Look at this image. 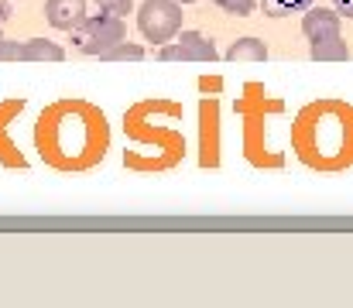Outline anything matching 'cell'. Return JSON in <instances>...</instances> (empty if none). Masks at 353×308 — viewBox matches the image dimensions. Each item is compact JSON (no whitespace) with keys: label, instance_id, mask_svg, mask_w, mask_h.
<instances>
[{"label":"cell","instance_id":"cell-1","mask_svg":"<svg viewBox=\"0 0 353 308\" xmlns=\"http://www.w3.org/2000/svg\"><path fill=\"white\" fill-rule=\"evenodd\" d=\"M137 28L154 45L172 41L182 31V3L179 0H144L137 7Z\"/></svg>","mask_w":353,"mask_h":308},{"label":"cell","instance_id":"cell-2","mask_svg":"<svg viewBox=\"0 0 353 308\" xmlns=\"http://www.w3.org/2000/svg\"><path fill=\"white\" fill-rule=\"evenodd\" d=\"M79 31V52L83 55H103L107 48H114L117 41H123L127 38V24H123V17H117V14H86V21L76 28Z\"/></svg>","mask_w":353,"mask_h":308},{"label":"cell","instance_id":"cell-3","mask_svg":"<svg viewBox=\"0 0 353 308\" xmlns=\"http://www.w3.org/2000/svg\"><path fill=\"white\" fill-rule=\"evenodd\" d=\"M161 62H216V45L199 31H179L158 52Z\"/></svg>","mask_w":353,"mask_h":308},{"label":"cell","instance_id":"cell-4","mask_svg":"<svg viewBox=\"0 0 353 308\" xmlns=\"http://www.w3.org/2000/svg\"><path fill=\"white\" fill-rule=\"evenodd\" d=\"M86 14V0H45V21L59 31H76Z\"/></svg>","mask_w":353,"mask_h":308},{"label":"cell","instance_id":"cell-5","mask_svg":"<svg viewBox=\"0 0 353 308\" xmlns=\"http://www.w3.org/2000/svg\"><path fill=\"white\" fill-rule=\"evenodd\" d=\"M340 14L333 7H309L302 17V31L309 41H323V38H336L340 34Z\"/></svg>","mask_w":353,"mask_h":308},{"label":"cell","instance_id":"cell-6","mask_svg":"<svg viewBox=\"0 0 353 308\" xmlns=\"http://www.w3.org/2000/svg\"><path fill=\"white\" fill-rule=\"evenodd\" d=\"M65 52L62 45L48 41V38H28L21 41V62H62Z\"/></svg>","mask_w":353,"mask_h":308},{"label":"cell","instance_id":"cell-7","mask_svg":"<svg viewBox=\"0 0 353 308\" xmlns=\"http://www.w3.org/2000/svg\"><path fill=\"white\" fill-rule=\"evenodd\" d=\"M309 55H312V62H347V59H350V48H347V41L336 34V38L312 41Z\"/></svg>","mask_w":353,"mask_h":308},{"label":"cell","instance_id":"cell-8","mask_svg":"<svg viewBox=\"0 0 353 308\" xmlns=\"http://www.w3.org/2000/svg\"><path fill=\"white\" fill-rule=\"evenodd\" d=\"M230 62H264L268 59V45L261 38H236L227 52Z\"/></svg>","mask_w":353,"mask_h":308},{"label":"cell","instance_id":"cell-9","mask_svg":"<svg viewBox=\"0 0 353 308\" xmlns=\"http://www.w3.org/2000/svg\"><path fill=\"white\" fill-rule=\"evenodd\" d=\"M100 59H103V62H141V59H144V48L123 38V41H117L114 48H107Z\"/></svg>","mask_w":353,"mask_h":308},{"label":"cell","instance_id":"cell-10","mask_svg":"<svg viewBox=\"0 0 353 308\" xmlns=\"http://www.w3.org/2000/svg\"><path fill=\"white\" fill-rule=\"evenodd\" d=\"M312 0H264V14L268 17H285V14H299L309 10Z\"/></svg>","mask_w":353,"mask_h":308},{"label":"cell","instance_id":"cell-11","mask_svg":"<svg viewBox=\"0 0 353 308\" xmlns=\"http://www.w3.org/2000/svg\"><path fill=\"white\" fill-rule=\"evenodd\" d=\"M216 7H223L227 14H234V17H247L254 7H257V0H213Z\"/></svg>","mask_w":353,"mask_h":308},{"label":"cell","instance_id":"cell-12","mask_svg":"<svg viewBox=\"0 0 353 308\" xmlns=\"http://www.w3.org/2000/svg\"><path fill=\"white\" fill-rule=\"evenodd\" d=\"M107 14H117V17H123V14H134V0H97Z\"/></svg>","mask_w":353,"mask_h":308},{"label":"cell","instance_id":"cell-13","mask_svg":"<svg viewBox=\"0 0 353 308\" xmlns=\"http://www.w3.org/2000/svg\"><path fill=\"white\" fill-rule=\"evenodd\" d=\"M0 62H21V41L0 38Z\"/></svg>","mask_w":353,"mask_h":308},{"label":"cell","instance_id":"cell-14","mask_svg":"<svg viewBox=\"0 0 353 308\" xmlns=\"http://www.w3.org/2000/svg\"><path fill=\"white\" fill-rule=\"evenodd\" d=\"M333 10H336L340 17H350L353 21V0H333Z\"/></svg>","mask_w":353,"mask_h":308},{"label":"cell","instance_id":"cell-15","mask_svg":"<svg viewBox=\"0 0 353 308\" xmlns=\"http://www.w3.org/2000/svg\"><path fill=\"white\" fill-rule=\"evenodd\" d=\"M7 17H10V7H7V3H0V21H7Z\"/></svg>","mask_w":353,"mask_h":308},{"label":"cell","instance_id":"cell-16","mask_svg":"<svg viewBox=\"0 0 353 308\" xmlns=\"http://www.w3.org/2000/svg\"><path fill=\"white\" fill-rule=\"evenodd\" d=\"M179 3H196V0H179Z\"/></svg>","mask_w":353,"mask_h":308},{"label":"cell","instance_id":"cell-17","mask_svg":"<svg viewBox=\"0 0 353 308\" xmlns=\"http://www.w3.org/2000/svg\"><path fill=\"white\" fill-rule=\"evenodd\" d=\"M0 38H3V34H0Z\"/></svg>","mask_w":353,"mask_h":308}]
</instances>
